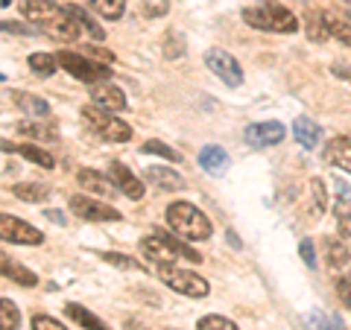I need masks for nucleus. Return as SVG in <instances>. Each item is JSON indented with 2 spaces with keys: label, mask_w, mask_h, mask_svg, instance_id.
Masks as SVG:
<instances>
[{
  "label": "nucleus",
  "mask_w": 351,
  "mask_h": 330,
  "mask_svg": "<svg viewBox=\"0 0 351 330\" xmlns=\"http://www.w3.org/2000/svg\"><path fill=\"white\" fill-rule=\"evenodd\" d=\"M144 175H147V181L161 187V190H184V187H188L184 175H179L170 167H161V164H152V167H147Z\"/></svg>",
  "instance_id": "nucleus-17"
},
{
  "label": "nucleus",
  "mask_w": 351,
  "mask_h": 330,
  "mask_svg": "<svg viewBox=\"0 0 351 330\" xmlns=\"http://www.w3.org/2000/svg\"><path fill=\"white\" fill-rule=\"evenodd\" d=\"M27 62H29V68L36 71L38 76H50V73H56V68H59L56 56H50V53H32Z\"/></svg>",
  "instance_id": "nucleus-33"
},
{
  "label": "nucleus",
  "mask_w": 351,
  "mask_h": 330,
  "mask_svg": "<svg viewBox=\"0 0 351 330\" xmlns=\"http://www.w3.org/2000/svg\"><path fill=\"white\" fill-rule=\"evenodd\" d=\"M348 260H351V251L346 243H339V240H325V263H328V269H343L348 266Z\"/></svg>",
  "instance_id": "nucleus-27"
},
{
  "label": "nucleus",
  "mask_w": 351,
  "mask_h": 330,
  "mask_svg": "<svg viewBox=\"0 0 351 330\" xmlns=\"http://www.w3.org/2000/svg\"><path fill=\"white\" fill-rule=\"evenodd\" d=\"M167 225L182 240H199V243H205L211 237V219L191 202H173L167 207Z\"/></svg>",
  "instance_id": "nucleus-2"
},
{
  "label": "nucleus",
  "mask_w": 351,
  "mask_h": 330,
  "mask_svg": "<svg viewBox=\"0 0 351 330\" xmlns=\"http://www.w3.org/2000/svg\"><path fill=\"white\" fill-rule=\"evenodd\" d=\"M64 12H68L73 21H76V24H80L85 32H88V36H91L94 41H103L106 38V29L100 27V24H97V21L91 18V15H88V12H82V9L80 6H64Z\"/></svg>",
  "instance_id": "nucleus-29"
},
{
  "label": "nucleus",
  "mask_w": 351,
  "mask_h": 330,
  "mask_svg": "<svg viewBox=\"0 0 351 330\" xmlns=\"http://www.w3.org/2000/svg\"><path fill=\"white\" fill-rule=\"evenodd\" d=\"M293 138L299 140L304 149H316L319 147V140H322V129L311 117H295L293 120Z\"/></svg>",
  "instance_id": "nucleus-19"
},
{
  "label": "nucleus",
  "mask_w": 351,
  "mask_h": 330,
  "mask_svg": "<svg viewBox=\"0 0 351 330\" xmlns=\"http://www.w3.org/2000/svg\"><path fill=\"white\" fill-rule=\"evenodd\" d=\"M170 9V0H144V12L152 15V18H158L164 15Z\"/></svg>",
  "instance_id": "nucleus-39"
},
{
  "label": "nucleus",
  "mask_w": 351,
  "mask_h": 330,
  "mask_svg": "<svg viewBox=\"0 0 351 330\" xmlns=\"http://www.w3.org/2000/svg\"><path fill=\"white\" fill-rule=\"evenodd\" d=\"M108 179H112L117 190L123 193V196H129V199H144L147 187L141 184V179H138V175L126 167V164L112 161V167H108Z\"/></svg>",
  "instance_id": "nucleus-11"
},
{
  "label": "nucleus",
  "mask_w": 351,
  "mask_h": 330,
  "mask_svg": "<svg viewBox=\"0 0 351 330\" xmlns=\"http://www.w3.org/2000/svg\"><path fill=\"white\" fill-rule=\"evenodd\" d=\"M91 100L97 108H103V112H123L126 108V94L112 82H97L91 88Z\"/></svg>",
  "instance_id": "nucleus-12"
},
{
  "label": "nucleus",
  "mask_w": 351,
  "mask_h": 330,
  "mask_svg": "<svg viewBox=\"0 0 351 330\" xmlns=\"http://www.w3.org/2000/svg\"><path fill=\"white\" fill-rule=\"evenodd\" d=\"M126 330H147V327L138 325V322H126Z\"/></svg>",
  "instance_id": "nucleus-44"
},
{
  "label": "nucleus",
  "mask_w": 351,
  "mask_h": 330,
  "mask_svg": "<svg viewBox=\"0 0 351 330\" xmlns=\"http://www.w3.org/2000/svg\"><path fill=\"white\" fill-rule=\"evenodd\" d=\"M0 6H9V0H0Z\"/></svg>",
  "instance_id": "nucleus-45"
},
{
  "label": "nucleus",
  "mask_w": 351,
  "mask_h": 330,
  "mask_svg": "<svg viewBox=\"0 0 351 330\" xmlns=\"http://www.w3.org/2000/svg\"><path fill=\"white\" fill-rule=\"evenodd\" d=\"M41 29L47 32L50 38H59V41H76V38L82 36V27L76 24V21H73L68 12H64V9H62V15H59V18H53L50 24H47V27H41Z\"/></svg>",
  "instance_id": "nucleus-18"
},
{
  "label": "nucleus",
  "mask_w": 351,
  "mask_h": 330,
  "mask_svg": "<svg viewBox=\"0 0 351 330\" xmlns=\"http://www.w3.org/2000/svg\"><path fill=\"white\" fill-rule=\"evenodd\" d=\"M21 12H24V18H29L32 24L47 27L53 18L62 15V9L53 3V0H21Z\"/></svg>",
  "instance_id": "nucleus-14"
},
{
  "label": "nucleus",
  "mask_w": 351,
  "mask_h": 330,
  "mask_svg": "<svg viewBox=\"0 0 351 330\" xmlns=\"http://www.w3.org/2000/svg\"><path fill=\"white\" fill-rule=\"evenodd\" d=\"M47 216L53 219V223H59V225H64V216H62V214H56V211H47Z\"/></svg>",
  "instance_id": "nucleus-43"
},
{
  "label": "nucleus",
  "mask_w": 351,
  "mask_h": 330,
  "mask_svg": "<svg viewBox=\"0 0 351 330\" xmlns=\"http://www.w3.org/2000/svg\"><path fill=\"white\" fill-rule=\"evenodd\" d=\"M56 62L73 76V79L88 82V85H97V82H108V79H112V71H108V64L88 59V56H82V53L62 50L59 56H56Z\"/></svg>",
  "instance_id": "nucleus-6"
},
{
  "label": "nucleus",
  "mask_w": 351,
  "mask_h": 330,
  "mask_svg": "<svg viewBox=\"0 0 351 330\" xmlns=\"http://www.w3.org/2000/svg\"><path fill=\"white\" fill-rule=\"evenodd\" d=\"M0 240L6 243H15V246H41L44 243V234L36 228L24 223L18 216H9V214H0Z\"/></svg>",
  "instance_id": "nucleus-8"
},
{
  "label": "nucleus",
  "mask_w": 351,
  "mask_h": 330,
  "mask_svg": "<svg viewBox=\"0 0 351 330\" xmlns=\"http://www.w3.org/2000/svg\"><path fill=\"white\" fill-rule=\"evenodd\" d=\"M199 167L208 173V175H223L228 170V155L223 152V147H205L199 152Z\"/></svg>",
  "instance_id": "nucleus-24"
},
{
  "label": "nucleus",
  "mask_w": 351,
  "mask_h": 330,
  "mask_svg": "<svg viewBox=\"0 0 351 330\" xmlns=\"http://www.w3.org/2000/svg\"><path fill=\"white\" fill-rule=\"evenodd\" d=\"M0 32H18V36H32L36 27H21L15 21H0Z\"/></svg>",
  "instance_id": "nucleus-40"
},
{
  "label": "nucleus",
  "mask_w": 351,
  "mask_h": 330,
  "mask_svg": "<svg viewBox=\"0 0 351 330\" xmlns=\"http://www.w3.org/2000/svg\"><path fill=\"white\" fill-rule=\"evenodd\" d=\"M12 100H15V105L24 112L27 117H50V103L47 100H41V97H36V94H27V91H15L12 94Z\"/></svg>",
  "instance_id": "nucleus-23"
},
{
  "label": "nucleus",
  "mask_w": 351,
  "mask_h": 330,
  "mask_svg": "<svg viewBox=\"0 0 351 330\" xmlns=\"http://www.w3.org/2000/svg\"><path fill=\"white\" fill-rule=\"evenodd\" d=\"M287 129L278 120H267V123H252L246 126V144L255 147V149H269V147H278Z\"/></svg>",
  "instance_id": "nucleus-10"
},
{
  "label": "nucleus",
  "mask_w": 351,
  "mask_h": 330,
  "mask_svg": "<svg viewBox=\"0 0 351 330\" xmlns=\"http://www.w3.org/2000/svg\"><path fill=\"white\" fill-rule=\"evenodd\" d=\"M337 187H339L337 190V207H334L337 228H339V234L343 237H351V187L346 181H339Z\"/></svg>",
  "instance_id": "nucleus-21"
},
{
  "label": "nucleus",
  "mask_w": 351,
  "mask_h": 330,
  "mask_svg": "<svg viewBox=\"0 0 351 330\" xmlns=\"http://www.w3.org/2000/svg\"><path fill=\"white\" fill-rule=\"evenodd\" d=\"M141 152H144V155H161V158L176 161V164L182 161V155H179V152H176L173 147H167V144H161V140H147V144L141 147Z\"/></svg>",
  "instance_id": "nucleus-34"
},
{
  "label": "nucleus",
  "mask_w": 351,
  "mask_h": 330,
  "mask_svg": "<svg viewBox=\"0 0 351 330\" xmlns=\"http://www.w3.org/2000/svg\"><path fill=\"white\" fill-rule=\"evenodd\" d=\"M18 327H21V310L9 299H0V330H18Z\"/></svg>",
  "instance_id": "nucleus-32"
},
{
  "label": "nucleus",
  "mask_w": 351,
  "mask_h": 330,
  "mask_svg": "<svg viewBox=\"0 0 351 330\" xmlns=\"http://www.w3.org/2000/svg\"><path fill=\"white\" fill-rule=\"evenodd\" d=\"M205 64H208V71H211L217 79H223V85H228V88L243 85V68H240V62L232 56V53H226L223 47L208 50L205 53Z\"/></svg>",
  "instance_id": "nucleus-7"
},
{
  "label": "nucleus",
  "mask_w": 351,
  "mask_h": 330,
  "mask_svg": "<svg viewBox=\"0 0 351 330\" xmlns=\"http://www.w3.org/2000/svg\"><path fill=\"white\" fill-rule=\"evenodd\" d=\"M12 193L18 196V199H24V202H47L53 190L47 184H41V181H21V184L12 187Z\"/></svg>",
  "instance_id": "nucleus-26"
},
{
  "label": "nucleus",
  "mask_w": 351,
  "mask_h": 330,
  "mask_svg": "<svg viewBox=\"0 0 351 330\" xmlns=\"http://www.w3.org/2000/svg\"><path fill=\"white\" fill-rule=\"evenodd\" d=\"M348 21H351V15H348Z\"/></svg>",
  "instance_id": "nucleus-46"
},
{
  "label": "nucleus",
  "mask_w": 351,
  "mask_h": 330,
  "mask_svg": "<svg viewBox=\"0 0 351 330\" xmlns=\"http://www.w3.org/2000/svg\"><path fill=\"white\" fill-rule=\"evenodd\" d=\"M304 29H307V38H311V41H325V38H331V36H328V29H325L322 12H307V15H304Z\"/></svg>",
  "instance_id": "nucleus-31"
},
{
  "label": "nucleus",
  "mask_w": 351,
  "mask_h": 330,
  "mask_svg": "<svg viewBox=\"0 0 351 330\" xmlns=\"http://www.w3.org/2000/svg\"><path fill=\"white\" fill-rule=\"evenodd\" d=\"M322 158H325V164H331V167H339V170L351 173V138H346V135L331 138L325 144Z\"/></svg>",
  "instance_id": "nucleus-13"
},
{
  "label": "nucleus",
  "mask_w": 351,
  "mask_h": 330,
  "mask_svg": "<svg viewBox=\"0 0 351 330\" xmlns=\"http://www.w3.org/2000/svg\"><path fill=\"white\" fill-rule=\"evenodd\" d=\"M32 330H68L64 325H59V318H53V316H32Z\"/></svg>",
  "instance_id": "nucleus-37"
},
{
  "label": "nucleus",
  "mask_w": 351,
  "mask_h": 330,
  "mask_svg": "<svg viewBox=\"0 0 351 330\" xmlns=\"http://www.w3.org/2000/svg\"><path fill=\"white\" fill-rule=\"evenodd\" d=\"M0 275L9 278V281H15V283H21V287H36L38 283V275L29 272L24 263H18L15 257H9L6 251H0Z\"/></svg>",
  "instance_id": "nucleus-16"
},
{
  "label": "nucleus",
  "mask_w": 351,
  "mask_h": 330,
  "mask_svg": "<svg viewBox=\"0 0 351 330\" xmlns=\"http://www.w3.org/2000/svg\"><path fill=\"white\" fill-rule=\"evenodd\" d=\"M71 211L80 219H88V223H117V219L123 216L117 207L97 202L91 196H71Z\"/></svg>",
  "instance_id": "nucleus-9"
},
{
  "label": "nucleus",
  "mask_w": 351,
  "mask_h": 330,
  "mask_svg": "<svg viewBox=\"0 0 351 330\" xmlns=\"http://www.w3.org/2000/svg\"><path fill=\"white\" fill-rule=\"evenodd\" d=\"M158 278L164 281V287H170L173 292L188 295V299H205V295L211 292V287H208V281L202 278V275H196L191 269H182V266H176V263H161Z\"/></svg>",
  "instance_id": "nucleus-5"
},
{
  "label": "nucleus",
  "mask_w": 351,
  "mask_h": 330,
  "mask_svg": "<svg viewBox=\"0 0 351 330\" xmlns=\"http://www.w3.org/2000/svg\"><path fill=\"white\" fill-rule=\"evenodd\" d=\"M138 249H141V255L156 260L158 266L161 263H179V260H188V263H199L202 260L199 251L191 249L182 237H173V234H167V231H161V228H152V234L141 240Z\"/></svg>",
  "instance_id": "nucleus-1"
},
{
  "label": "nucleus",
  "mask_w": 351,
  "mask_h": 330,
  "mask_svg": "<svg viewBox=\"0 0 351 330\" xmlns=\"http://www.w3.org/2000/svg\"><path fill=\"white\" fill-rule=\"evenodd\" d=\"M64 313H68L76 325H82L85 330H112V327L103 322V318H97L91 310H85L82 304H73V301H71V304H64Z\"/></svg>",
  "instance_id": "nucleus-25"
},
{
  "label": "nucleus",
  "mask_w": 351,
  "mask_h": 330,
  "mask_svg": "<svg viewBox=\"0 0 351 330\" xmlns=\"http://www.w3.org/2000/svg\"><path fill=\"white\" fill-rule=\"evenodd\" d=\"M15 129H18V135H24L29 140H56L59 138V129L53 126V123H41V117L21 120Z\"/></svg>",
  "instance_id": "nucleus-22"
},
{
  "label": "nucleus",
  "mask_w": 351,
  "mask_h": 330,
  "mask_svg": "<svg viewBox=\"0 0 351 330\" xmlns=\"http://www.w3.org/2000/svg\"><path fill=\"white\" fill-rule=\"evenodd\" d=\"M325 18V29L328 36H334L339 44H346V47H351V24L346 18H339L337 12H322Z\"/></svg>",
  "instance_id": "nucleus-28"
},
{
  "label": "nucleus",
  "mask_w": 351,
  "mask_h": 330,
  "mask_svg": "<svg viewBox=\"0 0 351 330\" xmlns=\"http://www.w3.org/2000/svg\"><path fill=\"white\" fill-rule=\"evenodd\" d=\"M311 187H313V199H316V216H319V214L325 211V187H322L319 179H316Z\"/></svg>",
  "instance_id": "nucleus-41"
},
{
  "label": "nucleus",
  "mask_w": 351,
  "mask_h": 330,
  "mask_svg": "<svg viewBox=\"0 0 351 330\" xmlns=\"http://www.w3.org/2000/svg\"><path fill=\"white\" fill-rule=\"evenodd\" d=\"M0 149H6V152H18V155H24L27 161H32V164H38V167H44V170H53L56 167V158L50 155L47 149H41V147H36V144H0Z\"/></svg>",
  "instance_id": "nucleus-20"
},
{
  "label": "nucleus",
  "mask_w": 351,
  "mask_h": 330,
  "mask_svg": "<svg viewBox=\"0 0 351 330\" xmlns=\"http://www.w3.org/2000/svg\"><path fill=\"white\" fill-rule=\"evenodd\" d=\"M82 117H85L88 129H91L97 138L108 140V144H126V140L132 138V126L126 123V120L112 117V112H103V108H97V105H88V108H82Z\"/></svg>",
  "instance_id": "nucleus-4"
},
{
  "label": "nucleus",
  "mask_w": 351,
  "mask_h": 330,
  "mask_svg": "<svg viewBox=\"0 0 351 330\" xmlns=\"http://www.w3.org/2000/svg\"><path fill=\"white\" fill-rule=\"evenodd\" d=\"M196 327L199 330H240L232 318H226V316H202Z\"/></svg>",
  "instance_id": "nucleus-36"
},
{
  "label": "nucleus",
  "mask_w": 351,
  "mask_h": 330,
  "mask_svg": "<svg viewBox=\"0 0 351 330\" xmlns=\"http://www.w3.org/2000/svg\"><path fill=\"white\" fill-rule=\"evenodd\" d=\"M334 290H337V295H339V301H343L348 310H351V278H337Z\"/></svg>",
  "instance_id": "nucleus-38"
},
{
  "label": "nucleus",
  "mask_w": 351,
  "mask_h": 330,
  "mask_svg": "<svg viewBox=\"0 0 351 330\" xmlns=\"http://www.w3.org/2000/svg\"><path fill=\"white\" fill-rule=\"evenodd\" d=\"M243 21L249 27L263 29V32H281V36H290L302 24L290 9H284L281 3H261V6H252L243 9Z\"/></svg>",
  "instance_id": "nucleus-3"
},
{
  "label": "nucleus",
  "mask_w": 351,
  "mask_h": 330,
  "mask_svg": "<svg viewBox=\"0 0 351 330\" xmlns=\"http://www.w3.org/2000/svg\"><path fill=\"white\" fill-rule=\"evenodd\" d=\"M299 251H302V257H304V263L307 266H316V251H313V243L311 240H302V246H299Z\"/></svg>",
  "instance_id": "nucleus-42"
},
{
  "label": "nucleus",
  "mask_w": 351,
  "mask_h": 330,
  "mask_svg": "<svg viewBox=\"0 0 351 330\" xmlns=\"http://www.w3.org/2000/svg\"><path fill=\"white\" fill-rule=\"evenodd\" d=\"M106 263H112V266H117V269H132V272H147V266L144 263H138V260H132V257H126V255H117V251H103L100 255Z\"/></svg>",
  "instance_id": "nucleus-35"
},
{
  "label": "nucleus",
  "mask_w": 351,
  "mask_h": 330,
  "mask_svg": "<svg viewBox=\"0 0 351 330\" xmlns=\"http://www.w3.org/2000/svg\"><path fill=\"white\" fill-rule=\"evenodd\" d=\"M88 6H91L94 12L100 18H106V21H117V18H123V12H126L123 0H88Z\"/></svg>",
  "instance_id": "nucleus-30"
},
{
  "label": "nucleus",
  "mask_w": 351,
  "mask_h": 330,
  "mask_svg": "<svg viewBox=\"0 0 351 330\" xmlns=\"http://www.w3.org/2000/svg\"><path fill=\"white\" fill-rule=\"evenodd\" d=\"M76 181H80L82 190L94 193V196H106V199H108V196H114V190H117L114 181L108 179L106 173H97V170H88V167L76 173Z\"/></svg>",
  "instance_id": "nucleus-15"
}]
</instances>
